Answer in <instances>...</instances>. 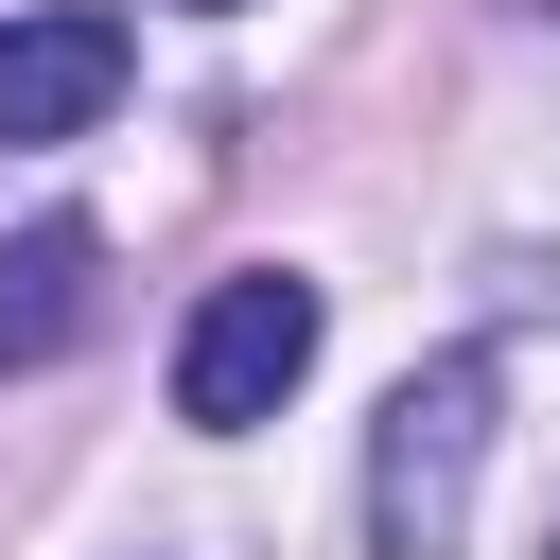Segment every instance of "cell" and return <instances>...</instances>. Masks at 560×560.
<instances>
[{"mask_svg":"<svg viewBox=\"0 0 560 560\" xmlns=\"http://www.w3.org/2000/svg\"><path fill=\"white\" fill-rule=\"evenodd\" d=\"M472 472H490V368H402L385 385V438H368V542L385 560H455L472 525Z\"/></svg>","mask_w":560,"mask_h":560,"instance_id":"1","label":"cell"},{"mask_svg":"<svg viewBox=\"0 0 560 560\" xmlns=\"http://www.w3.org/2000/svg\"><path fill=\"white\" fill-rule=\"evenodd\" d=\"M298 368H315V280L245 262V280H210V298H192V332H175V420L245 438V420H280V402H298Z\"/></svg>","mask_w":560,"mask_h":560,"instance_id":"2","label":"cell"},{"mask_svg":"<svg viewBox=\"0 0 560 560\" xmlns=\"http://www.w3.org/2000/svg\"><path fill=\"white\" fill-rule=\"evenodd\" d=\"M122 105V18L105 0H18L0 18V140H88Z\"/></svg>","mask_w":560,"mask_h":560,"instance_id":"3","label":"cell"},{"mask_svg":"<svg viewBox=\"0 0 560 560\" xmlns=\"http://www.w3.org/2000/svg\"><path fill=\"white\" fill-rule=\"evenodd\" d=\"M88 315H105V245L52 210V228H18L0 245V368H52V350H88Z\"/></svg>","mask_w":560,"mask_h":560,"instance_id":"4","label":"cell"},{"mask_svg":"<svg viewBox=\"0 0 560 560\" xmlns=\"http://www.w3.org/2000/svg\"><path fill=\"white\" fill-rule=\"evenodd\" d=\"M192 18H228V0H192Z\"/></svg>","mask_w":560,"mask_h":560,"instance_id":"5","label":"cell"}]
</instances>
